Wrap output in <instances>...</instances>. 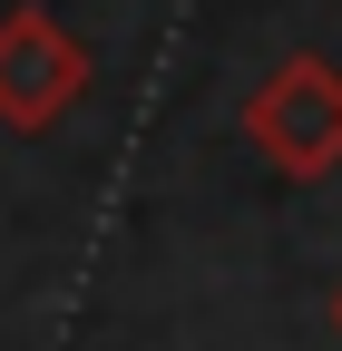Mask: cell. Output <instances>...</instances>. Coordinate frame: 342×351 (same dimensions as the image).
Instances as JSON below:
<instances>
[{
    "instance_id": "3",
    "label": "cell",
    "mask_w": 342,
    "mask_h": 351,
    "mask_svg": "<svg viewBox=\"0 0 342 351\" xmlns=\"http://www.w3.org/2000/svg\"><path fill=\"white\" fill-rule=\"evenodd\" d=\"M332 332H342V283H332Z\"/></svg>"
},
{
    "instance_id": "1",
    "label": "cell",
    "mask_w": 342,
    "mask_h": 351,
    "mask_svg": "<svg viewBox=\"0 0 342 351\" xmlns=\"http://www.w3.org/2000/svg\"><path fill=\"white\" fill-rule=\"evenodd\" d=\"M235 127H244V147L264 156L284 186H323L342 166V69L323 49H284L254 78V98H244Z\"/></svg>"
},
{
    "instance_id": "2",
    "label": "cell",
    "mask_w": 342,
    "mask_h": 351,
    "mask_svg": "<svg viewBox=\"0 0 342 351\" xmlns=\"http://www.w3.org/2000/svg\"><path fill=\"white\" fill-rule=\"evenodd\" d=\"M89 39H78L49 0H20V10H0V127L10 137H49V127L89 98Z\"/></svg>"
}]
</instances>
